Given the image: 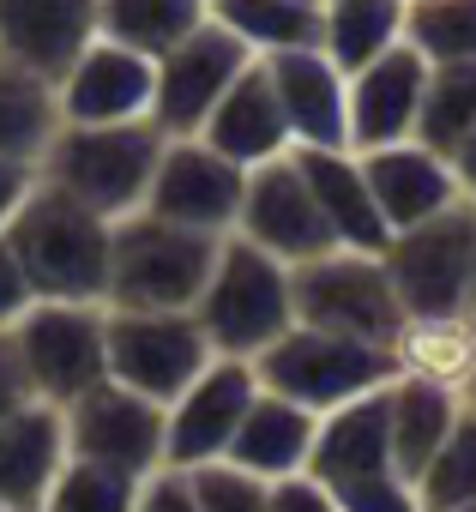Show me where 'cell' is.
Segmentation results:
<instances>
[{
  "label": "cell",
  "instance_id": "cell-1",
  "mask_svg": "<svg viewBox=\"0 0 476 512\" xmlns=\"http://www.w3.org/2000/svg\"><path fill=\"white\" fill-rule=\"evenodd\" d=\"M109 235L115 223L67 199L37 175L31 199L7 223V241L19 253V272L37 302H97L109 308Z\"/></svg>",
  "mask_w": 476,
  "mask_h": 512
},
{
  "label": "cell",
  "instance_id": "cell-2",
  "mask_svg": "<svg viewBox=\"0 0 476 512\" xmlns=\"http://www.w3.org/2000/svg\"><path fill=\"white\" fill-rule=\"evenodd\" d=\"M163 139L169 133L157 121H121V127H73V121H61L49 151L37 157V175L49 187H61L67 199H79L85 211L121 223V217L145 211Z\"/></svg>",
  "mask_w": 476,
  "mask_h": 512
},
{
  "label": "cell",
  "instance_id": "cell-3",
  "mask_svg": "<svg viewBox=\"0 0 476 512\" xmlns=\"http://www.w3.org/2000/svg\"><path fill=\"white\" fill-rule=\"evenodd\" d=\"M193 320L211 344V356H242L254 362L266 344H278L296 326V290H290V266L272 260L266 247L223 235L217 266L193 302Z\"/></svg>",
  "mask_w": 476,
  "mask_h": 512
},
{
  "label": "cell",
  "instance_id": "cell-4",
  "mask_svg": "<svg viewBox=\"0 0 476 512\" xmlns=\"http://www.w3.org/2000/svg\"><path fill=\"white\" fill-rule=\"evenodd\" d=\"M223 235L163 223L151 211H133L109 235V308L139 314H193Z\"/></svg>",
  "mask_w": 476,
  "mask_h": 512
},
{
  "label": "cell",
  "instance_id": "cell-5",
  "mask_svg": "<svg viewBox=\"0 0 476 512\" xmlns=\"http://www.w3.org/2000/svg\"><path fill=\"white\" fill-rule=\"evenodd\" d=\"M254 374L266 392L326 416L350 398H368L380 386H392L398 362L386 344H362V338H344V332H320V326H290L278 344H266L254 356Z\"/></svg>",
  "mask_w": 476,
  "mask_h": 512
},
{
  "label": "cell",
  "instance_id": "cell-6",
  "mask_svg": "<svg viewBox=\"0 0 476 512\" xmlns=\"http://www.w3.org/2000/svg\"><path fill=\"white\" fill-rule=\"evenodd\" d=\"M380 260L404 302V320L470 314L476 308V199H464L416 229H398Z\"/></svg>",
  "mask_w": 476,
  "mask_h": 512
},
{
  "label": "cell",
  "instance_id": "cell-7",
  "mask_svg": "<svg viewBox=\"0 0 476 512\" xmlns=\"http://www.w3.org/2000/svg\"><path fill=\"white\" fill-rule=\"evenodd\" d=\"M290 290H296V320L320 326V332H344V338L392 350V338L404 326V302L386 278L380 253L332 247L308 266H290Z\"/></svg>",
  "mask_w": 476,
  "mask_h": 512
},
{
  "label": "cell",
  "instance_id": "cell-8",
  "mask_svg": "<svg viewBox=\"0 0 476 512\" xmlns=\"http://www.w3.org/2000/svg\"><path fill=\"white\" fill-rule=\"evenodd\" d=\"M13 356L25 368L31 398L67 410L91 386L109 380L103 356V308L97 302H31L13 326Z\"/></svg>",
  "mask_w": 476,
  "mask_h": 512
},
{
  "label": "cell",
  "instance_id": "cell-9",
  "mask_svg": "<svg viewBox=\"0 0 476 512\" xmlns=\"http://www.w3.org/2000/svg\"><path fill=\"white\" fill-rule=\"evenodd\" d=\"M103 356H109V380L151 398V404H175L199 368L211 362V344L199 332L193 314H139V308H103Z\"/></svg>",
  "mask_w": 476,
  "mask_h": 512
},
{
  "label": "cell",
  "instance_id": "cell-10",
  "mask_svg": "<svg viewBox=\"0 0 476 512\" xmlns=\"http://www.w3.org/2000/svg\"><path fill=\"white\" fill-rule=\"evenodd\" d=\"M242 193H248V169L229 163L223 151H211L199 133H187V139H163V157L151 169L145 211L163 217V223H181V229L235 235Z\"/></svg>",
  "mask_w": 476,
  "mask_h": 512
},
{
  "label": "cell",
  "instance_id": "cell-11",
  "mask_svg": "<svg viewBox=\"0 0 476 512\" xmlns=\"http://www.w3.org/2000/svg\"><path fill=\"white\" fill-rule=\"evenodd\" d=\"M254 61V49L242 37H229L211 13L199 31H187L175 49L157 55V97H151V121L169 139H187L205 127V115L217 109V97L242 79V67Z\"/></svg>",
  "mask_w": 476,
  "mask_h": 512
},
{
  "label": "cell",
  "instance_id": "cell-12",
  "mask_svg": "<svg viewBox=\"0 0 476 512\" xmlns=\"http://www.w3.org/2000/svg\"><path fill=\"white\" fill-rule=\"evenodd\" d=\"M254 398H260L254 362H242V356H211L199 368V380L163 410V464L169 470H193V464L223 458Z\"/></svg>",
  "mask_w": 476,
  "mask_h": 512
},
{
  "label": "cell",
  "instance_id": "cell-13",
  "mask_svg": "<svg viewBox=\"0 0 476 512\" xmlns=\"http://www.w3.org/2000/svg\"><path fill=\"white\" fill-rule=\"evenodd\" d=\"M235 235L266 247L272 260H284V266H308V260H320V253L338 247L326 217H320V205H314V187H308L296 151L278 157V163L248 169V193H242Z\"/></svg>",
  "mask_w": 476,
  "mask_h": 512
},
{
  "label": "cell",
  "instance_id": "cell-14",
  "mask_svg": "<svg viewBox=\"0 0 476 512\" xmlns=\"http://www.w3.org/2000/svg\"><path fill=\"white\" fill-rule=\"evenodd\" d=\"M67 458L109 464L127 476L163 470V404L103 380L67 404Z\"/></svg>",
  "mask_w": 476,
  "mask_h": 512
},
{
  "label": "cell",
  "instance_id": "cell-15",
  "mask_svg": "<svg viewBox=\"0 0 476 512\" xmlns=\"http://www.w3.org/2000/svg\"><path fill=\"white\" fill-rule=\"evenodd\" d=\"M151 97H157V61L127 43H109V37H91L85 55L55 79L61 121H73V127L151 121Z\"/></svg>",
  "mask_w": 476,
  "mask_h": 512
},
{
  "label": "cell",
  "instance_id": "cell-16",
  "mask_svg": "<svg viewBox=\"0 0 476 512\" xmlns=\"http://www.w3.org/2000/svg\"><path fill=\"white\" fill-rule=\"evenodd\" d=\"M362 157V175H368V193L386 217V229H416L452 205H464V187H458V169L452 157H440L434 145L422 139H398V145H380V151H356Z\"/></svg>",
  "mask_w": 476,
  "mask_h": 512
},
{
  "label": "cell",
  "instance_id": "cell-17",
  "mask_svg": "<svg viewBox=\"0 0 476 512\" xmlns=\"http://www.w3.org/2000/svg\"><path fill=\"white\" fill-rule=\"evenodd\" d=\"M422 91H428V55L416 43H392L380 61L350 73V151L416 139Z\"/></svg>",
  "mask_w": 476,
  "mask_h": 512
},
{
  "label": "cell",
  "instance_id": "cell-18",
  "mask_svg": "<svg viewBox=\"0 0 476 512\" xmlns=\"http://www.w3.org/2000/svg\"><path fill=\"white\" fill-rule=\"evenodd\" d=\"M272 73V91L284 103L290 139L320 151H350V79L332 67L326 49H284L260 55Z\"/></svg>",
  "mask_w": 476,
  "mask_h": 512
},
{
  "label": "cell",
  "instance_id": "cell-19",
  "mask_svg": "<svg viewBox=\"0 0 476 512\" xmlns=\"http://www.w3.org/2000/svg\"><path fill=\"white\" fill-rule=\"evenodd\" d=\"M97 37V0H0V61L61 79Z\"/></svg>",
  "mask_w": 476,
  "mask_h": 512
},
{
  "label": "cell",
  "instance_id": "cell-20",
  "mask_svg": "<svg viewBox=\"0 0 476 512\" xmlns=\"http://www.w3.org/2000/svg\"><path fill=\"white\" fill-rule=\"evenodd\" d=\"M199 139H205L211 151H223L229 163H242V169H260V163H278V157L296 151L290 121H284V103H278L272 73H266L260 55L242 67V79L217 97V109L205 115Z\"/></svg>",
  "mask_w": 476,
  "mask_h": 512
},
{
  "label": "cell",
  "instance_id": "cell-21",
  "mask_svg": "<svg viewBox=\"0 0 476 512\" xmlns=\"http://www.w3.org/2000/svg\"><path fill=\"white\" fill-rule=\"evenodd\" d=\"M67 464V410L31 398L0 422V512H37Z\"/></svg>",
  "mask_w": 476,
  "mask_h": 512
},
{
  "label": "cell",
  "instance_id": "cell-22",
  "mask_svg": "<svg viewBox=\"0 0 476 512\" xmlns=\"http://www.w3.org/2000/svg\"><path fill=\"white\" fill-rule=\"evenodd\" d=\"M296 163H302V175H308V187H314V205H320L332 241L350 247V253H386L392 229H386V217H380V205H374V193H368L362 157H356V151L296 145Z\"/></svg>",
  "mask_w": 476,
  "mask_h": 512
},
{
  "label": "cell",
  "instance_id": "cell-23",
  "mask_svg": "<svg viewBox=\"0 0 476 512\" xmlns=\"http://www.w3.org/2000/svg\"><path fill=\"white\" fill-rule=\"evenodd\" d=\"M314 434H320V416L314 410H302V404H290V398H278V392L260 386V398L248 404V416H242V428H235V440H229L223 458L242 464V470H254L260 482H278V476L308 470Z\"/></svg>",
  "mask_w": 476,
  "mask_h": 512
},
{
  "label": "cell",
  "instance_id": "cell-24",
  "mask_svg": "<svg viewBox=\"0 0 476 512\" xmlns=\"http://www.w3.org/2000/svg\"><path fill=\"white\" fill-rule=\"evenodd\" d=\"M308 470L338 488V482H356V476H374V470H392V428H386V386L368 392V398H350L338 410L320 416V434H314V458Z\"/></svg>",
  "mask_w": 476,
  "mask_h": 512
},
{
  "label": "cell",
  "instance_id": "cell-25",
  "mask_svg": "<svg viewBox=\"0 0 476 512\" xmlns=\"http://www.w3.org/2000/svg\"><path fill=\"white\" fill-rule=\"evenodd\" d=\"M464 416V392L416 380V374H392L386 386V428H392V470L398 476H422L434 464V452L446 446V434Z\"/></svg>",
  "mask_w": 476,
  "mask_h": 512
},
{
  "label": "cell",
  "instance_id": "cell-26",
  "mask_svg": "<svg viewBox=\"0 0 476 512\" xmlns=\"http://www.w3.org/2000/svg\"><path fill=\"white\" fill-rule=\"evenodd\" d=\"M392 362H398V374L470 392V380H476V326H470V314L404 320L398 338H392Z\"/></svg>",
  "mask_w": 476,
  "mask_h": 512
},
{
  "label": "cell",
  "instance_id": "cell-27",
  "mask_svg": "<svg viewBox=\"0 0 476 512\" xmlns=\"http://www.w3.org/2000/svg\"><path fill=\"white\" fill-rule=\"evenodd\" d=\"M392 43H404V0H326L320 7V49L344 79L380 61Z\"/></svg>",
  "mask_w": 476,
  "mask_h": 512
},
{
  "label": "cell",
  "instance_id": "cell-28",
  "mask_svg": "<svg viewBox=\"0 0 476 512\" xmlns=\"http://www.w3.org/2000/svg\"><path fill=\"white\" fill-rule=\"evenodd\" d=\"M205 13L254 55L320 49V7H308V0H211Z\"/></svg>",
  "mask_w": 476,
  "mask_h": 512
},
{
  "label": "cell",
  "instance_id": "cell-29",
  "mask_svg": "<svg viewBox=\"0 0 476 512\" xmlns=\"http://www.w3.org/2000/svg\"><path fill=\"white\" fill-rule=\"evenodd\" d=\"M61 127V103H55V85L13 67V61H0V157H13V163H37L49 151Z\"/></svg>",
  "mask_w": 476,
  "mask_h": 512
},
{
  "label": "cell",
  "instance_id": "cell-30",
  "mask_svg": "<svg viewBox=\"0 0 476 512\" xmlns=\"http://www.w3.org/2000/svg\"><path fill=\"white\" fill-rule=\"evenodd\" d=\"M199 25H205V0H97V37L127 43L151 61Z\"/></svg>",
  "mask_w": 476,
  "mask_h": 512
},
{
  "label": "cell",
  "instance_id": "cell-31",
  "mask_svg": "<svg viewBox=\"0 0 476 512\" xmlns=\"http://www.w3.org/2000/svg\"><path fill=\"white\" fill-rule=\"evenodd\" d=\"M476 127V61H446L428 67V91H422V115H416V139L434 145L440 157H452V145Z\"/></svg>",
  "mask_w": 476,
  "mask_h": 512
},
{
  "label": "cell",
  "instance_id": "cell-32",
  "mask_svg": "<svg viewBox=\"0 0 476 512\" xmlns=\"http://www.w3.org/2000/svg\"><path fill=\"white\" fill-rule=\"evenodd\" d=\"M404 43H416L428 67L476 61V0H404Z\"/></svg>",
  "mask_w": 476,
  "mask_h": 512
},
{
  "label": "cell",
  "instance_id": "cell-33",
  "mask_svg": "<svg viewBox=\"0 0 476 512\" xmlns=\"http://www.w3.org/2000/svg\"><path fill=\"white\" fill-rule=\"evenodd\" d=\"M139 482H145V476L67 458L61 476H55V488H49V500H43L37 512H133V506H139Z\"/></svg>",
  "mask_w": 476,
  "mask_h": 512
},
{
  "label": "cell",
  "instance_id": "cell-34",
  "mask_svg": "<svg viewBox=\"0 0 476 512\" xmlns=\"http://www.w3.org/2000/svg\"><path fill=\"white\" fill-rule=\"evenodd\" d=\"M416 494H422L428 512H446V506H470L476 500V404L470 398H464L458 428L434 452V464L416 476Z\"/></svg>",
  "mask_w": 476,
  "mask_h": 512
},
{
  "label": "cell",
  "instance_id": "cell-35",
  "mask_svg": "<svg viewBox=\"0 0 476 512\" xmlns=\"http://www.w3.org/2000/svg\"><path fill=\"white\" fill-rule=\"evenodd\" d=\"M181 476H187L199 512H272V482H260L254 470L229 464V458L193 464V470H181Z\"/></svg>",
  "mask_w": 476,
  "mask_h": 512
},
{
  "label": "cell",
  "instance_id": "cell-36",
  "mask_svg": "<svg viewBox=\"0 0 476 512\" xmlns=\"http://www.w3.org/2000/svg\"><path fill=\"white\" fill-rule=\"evenodd\" d=\"M338 512H428L416 482L398 476V470H374V476H356V482H338Z\"/></svg>",
  "mask_w": 476,
  "mask_h": 512
},
{
  "label": "cell",
  "instance_id": "cell-37",
  "mask_svg": "<svg viewBox=\"0 0 476 512\" xmlns=\"http://www.w3.org/2000/svg\"><path fill=\"white\" fill-rule=\"evenodd\" d=\"M272 512H338V494L314 470H296L272 482Z\"/></svg>",
  "mask_w": 476,
  "mask_h": 512
},
{
  "label": "cell",
  "instance_id": "cell-38",
  "mask_svg": "<svg viewBox=\"0 0 476 512\" xmlns=\"http://www.w3.org/2000/svg\"><path fill=\"white\" fill-rule=\"evenodd\" d=\"M133 512H199L193 506V488H187V476L181 470H151L145 482H139V506Z\"/></svg>",
  "mask_w": 476,
  "mask_h": 512
},
{
  "label": "cell",
  "instance_id": "cell-39",
  "mask_svg": "<svg viewBox=\"0 0 476 512\" xmlns=\"http://www.w3.org/2000/svg\"><path fill=\"white\" fill-rule=\"evenodd\" d=\"M31 302H37V296H31V284H25V272H19V253H13L7 229H0V332H7Z\"/></svg>",
  "mask_w": 476,
  "mask_h": 512
},
{
  "label": "cell",
  "instance_id": "cell-40",
  "mask_svg": "<svg viewBox=\"0 0 476 512\" xmlns=\"http://www.w3.org/2000/svg\"><path fill=\"white\" fill-rule=\"evenodd\" d=\"M31 187H37V163H13V157H0V229L19 217V205L31 199Z\"/></svg>",
  "mask_w": 476,
  "mask_h": 512
},
{
  "label": "cell",
  "instance_id": "cell-41",
  "mask_svg": "<svg viewBox=\"0 0 476 512\" xmlns=\"http://www.w3.org/2000/svg\"><path fill=\"white\" fill-rule=\"evenodd\" d=\"M19 404H31V386H25V368L13 356V332H0V422H7Z\"/></svg>",
  "mask_w": 476,
  "mask_h": 512
},
{
  "label": "cell",
  "instance_id": "cell-42",
  "mask_svg": "<svg viewBox=\"0 0 476 512\" xmlns=\"http://www.w3.org/2000/svg\"><path fill=\"white\" fill-rule=\"evenodd\" d=\"M452 169H458V187H464V199H476V127L452 145Z\"/></svg>",
  "mask_w": 476,
  "mask_h": 512
},
{
  "label": "cell",
  "instance_id": "cell-43",
  "mask_svg": "<svg viewBox=\"0 0 476 512\" xmlns=\"http://www.w3.org/2000/svg\"><path fill=\"white\" fill-rule=\"evenodd\" d=\"M446 512H476V500H470V506H446Z\"/></svg>",
  "mask_w": 476,
  "mask_h": 512
},
{
  "label": "cell",
  "instance_id": "cell-44",
  "mask_svg": "<svg viewBox=\"0 0 476 512\" xmlns=\"http://www.w3.org/2000/svg\"><path fill=\"white\" fill-rule=\"evenodd\" d=\"M464 398H470V404H476V380H470V392H464Z\"/></svg>",
  "mask_w": 476,
  "mask_h": 512
},
{
  "label": "cell",
  "instance_id": "cell-45",
  "mask_svg": "<svg viewBox=\"0 0 476 512\" xmlns=\"http://www.w3.org/2000/svg\"><path fill=\"white\" fill-rule=\"evenodd\" d=\"M308 7H326V0H308Z\"/></svg>",
  "mask_w": 476,
  "mask_h": 512
},
{
  "label": "cell",
  "instance_id": "cell-46",
  "mask_svg": "<svg viewBox=\"0 0 476 512\" xmlns=\"http://www.w3.org/2000/svg\"><path fill=\"white\" fill-rule=\"evenodd\" d=\"M470 326H476V308H470Z\"/></svg>",
  "mask_w": 476,
  "mask_h": 512
},
{
  "label": "cell",
  "instance_id": "cell-47",
  "mask_svg": "<svg viewBox=\"0 0 476 512\" xmlns=\"http://www.w3.org/2000/svg\"><path fill=\"white\" fill-rule=\"evenodd\" d=\"M205 7H211V0H205Z\"/></svg>",
  "mask_w": 476,
  "mask_h": 512
}]
</instances>
